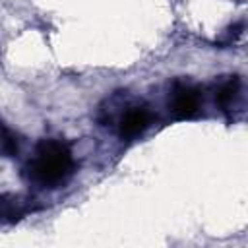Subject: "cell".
Wrapping results in <instances>:
<instances>
[{
	"instance_id": "cell-5",
	"label": "cell",
	"mask_w": 248,
	"mask_h": 248,
	"mask_svg": "<svg viewBox=\"0 0 248 248\" xmlns=\"http://www.w3.org/2000/svg\"><path fill=\"white\" fill-rule=\"evenodd\" d=\"M2 151L6 157H14L17 153V140L16 136L10 132L8 126H4V140H2Z\"/></svg>"
},
{
	"instance_id": "cell-4",
	"label": "cell",
	"mask_w": 248,
	"mask_h": 248,
	"mask_svg": "<svg viewBox=\"0 0 248 248\" xmlns=\"http://www.w3.org/2000/svg\"><path fill=\"white\" fill-rule=\"evenodd\" d=\"M238 91H240V87H238V79H229L227 83H223L221 87H219V91H217V95H215V101L221 105V107H231L232 103H234V99L238 97Z\"/></svg>"
},
{
	"instance_id": "cell-2",
	"label": "cell",
	"mask_w": 248,
	"mask_h": 248,
	"mask_svg": "<svg viewBox=\"0 0 248 248\" xmlns=\"http://www.w3.org/2000/svg\"><path fill=\"white\" fill-rule=\"evenodd\" d=\"M200 91L188 83H176L169 95V110L176 118H190L200 108Z\"/></svg>"
},
{
	"instance_id": "cell-1",
	"label": "cell",
	"mask_w": 248,
	"mask_h": 248,
	"mask_svg": "<svg viewBox=\"0 0 248 248\" xmlns=\"http://www.w3.org/2000/svg\"><path fill=\"white\" fill-rule=\"evenodd\" d=\"M72 169L74 157L70 147L56 140H43L25 167V176L41 188H56L70 176Z\"/></svg>"
},
{
	"instance_id": "cell-3",
	"label": "cell",
	"mask_w": 248,
	"mask_h": 248,
	"mask_svg": "<svg viewBox=\"0 0 248 248\" xmlns=\"http://www.w3.org/2000/svg\"><path fill=\"white\" fill-rule=\"evenodd\" d=\"M149 126V110L143 107H128L118 120V134L120 138L132 140L145 132Z\"/></svg>"
}]
</instances>
